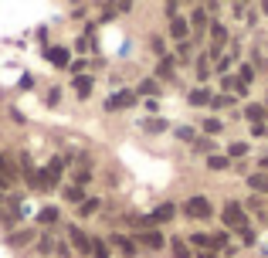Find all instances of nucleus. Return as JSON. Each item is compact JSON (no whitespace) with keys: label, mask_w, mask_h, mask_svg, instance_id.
Listing matches in <instances>:
<instances>
[{"label":"nucleus","mask_w":268,"mask_h":258,"mask_svg":"<svg viewBox=\"0 0 268 258\" xmlns=\"http://www.w3.org/2000/svg\"><path fill=\"white\" fill-rule=\"evenodd\" d=\"M184 211H187V217H201V221H207V217L214 214V207H210L207 197H190V200L184 204Z\"/></svg>","instance_id":"f257e3e1"},{"label":"nucleus","mask_w":268,"mask_h":258,"mask_svg":"<svg viewBox=\"0 0 268 258\" xmlns=\"http://www.w3.org/2000/svg\"><path fill=\"white\" fill-rule=\"evenodd\" d=\"M224 224H227V228H238V231H241V228H248L241 204H234V200H231V204H224Z\"/></svg>","instance_id":"f03ea898"},{"label":"nucleus","mask_w":268,"mask_h":258,"mask_svg":"<svg viewBox=\"0 0 268 258\" xmlns=\"http://www.w3.org/2000/svg\"><path fill=\"white\" fill-rule=\"evenodd\" d=\"M68 238H71V245H75L82 255H92V241H88V235H85L82 228H75V224H71V228H68Z\"/></svg>","instance_id":"7ed1b4c3"},{"label":"nucleus","mask_w":268,"mask_h":258,"mask_svg":"<svg viewBox=\"0 0 268 258\" xmlns=\"http://www.w3.org/2000/svg\"><path fill=\"white\" fill-rule=\"evenodd\" d=\"M126 106H136V92H119L116 99H109L105 102V109L112 112V109H126Z\"/></svg>","instance_id":"20e7f679"},{"label":"nucleus","mask_w":268,"mask_h":258,"mask_svg":"<svg viewBox=\"0 0 268 258\" xmlns=\"http://www.w3.org/2000/svg\"><path fill=\"white\" fill-rule=\"evenodd\" d=\"M210 38H214V48H210V55L217 58V55H221V48H224V41H227V31H224V24H214V27H210Z\"/></svg>","instance_id":"39448f33"},{"label":"nucleus","mask_w":268,"mask_h":258,"mask_svg":"<svg viewBox=\"0 0 268 258\" xmlns=\"http://www.w3.org/2000/svg\"><path fill=\"white\" fill-rule=\"evenodd\" d=\"M109 241H112V245H116V248L123 252V255H129V258L136 255V245L129 241V238H126V235H109Z\"/></svg>","instance_id":"423d86ee"},{"label":"nucleus","mask_w":268,"mask_h":258,"mask_svg":"<svg viewBox=\"0 0 268 258\" xmlns=\"http://www.w3.org/2000/svg\"><path fill=\"white\" fill-rule=\"evenodd\" d=\"M136 238H139L146 248H163V235H160V231H153V228H149V231H143V235H136Z\"/></svg>","instance_id":"0eeeda50"},{"label":"nucleus","mask_w":268,"mask_h":258,"mask_svg":"<svg viewBox=\"0 0 268 258\" xmlns=\"http://www.w3.org/2000/svg\"><path fill=\"white\" fill-rule=\"evenodd\" d=\"M173 217V204H160L153 214H149V224H160V221H170Z\"/></svg>","instance_id":"6e6552de"},{"label":"nucleus","mask_w":268,"mask_h":258,"mask_svg":"<svg viewBox=\"0 0 268 258\" xmlns=\"http://www.w3.org/2000/svg\"><path fill=\"white\" fill-rule=\"evenodd\" d=\"M170 34H173L177 41H187V21H184V17H173V21H170Z\"/></svg>","instance_id":"1a4fd4ad"},{"label":"nucleus","mask_w":268,"mask_h":258,"mask_svg":"<svg viewBox=\"0 0 268 258\" xmlns=\"http://www.w3.org/2000/svg\"><path fill=\"white\" fill-rule=\"evenodd\" d=\"M0 177H3L7 184H14V180H17V170L10 167V160H7L3 153H0Z\"/></svg>","instance_id":"9d476101"},{"label":"nucleus","mask_w":268,"mask_h":258,"mask_svg":"<svg viewBox=\"0 0 268 258\" xmlns=\"http://www.w3.org/2000/svg\"><path fill=\"white\" fill-rule=\"evenodd\" d=\"M248 184H251V191L268 194V173H251V177H248Z\"/></svg>","instance_id":"9b49d317"},{"label":"nucleus","mask_w":268,"mask_h":258,"mask_svg":"<svg viewBox=\"0 0 268 258\" xmlns=\"http://www.w3.org/2000/svg\"><path fill=\"white\" fill-rule=\"evenodd\" d=\"M190 245H194V248H201V252H210V235L194 231V235H190Z\"/></svg>","instance_id":"f8f14e48"},{"label":"nucleus","mask_w":268,"mask_h":258,"mask_svg":"<svg viewBox=\"0 0 268 258\" xmlns=\"http://www.w3.org/2000/svg\"><path fill=\"white\" fill-rule=\"evenodd\" d=\"M170 248H173V258H190V248H187V241H184V238H173V241H170Z\"/></svg>","instance_id":"ddd939ff"},{"label":"nucleus","mask_w":268,"mask_h":258,"mask_svg":"<svg viewBox=\"0 0 268 258\" xmlns=\"http://www.w3.org/2000/svg\"><path fill=\"white\" fill-rule=\"evenodd\" d=\"M251 78H255V68H251V64H241V68H238V85H245V88H248V82H251Z\"/></svg>","instance_id":"4468645a"},{"label":"nucleus","mask_w":268,"mask_h":258,"mask_svg":"<svg viewBox=\"0 0 268 258\" xmlns=\"http://www.w3.org/2000/svg\"><path fill=\"white\" fill-rule=\"evenodd\" d=\"M75 92H78V95H88V92H92V78L78 75V78H75Z\"/></svg>","instance_id":"2eb2a0df"},{"label":"nucleus","mask_w":268,"mask_h":258,"mask_svg":"<svg viewBox=\"0 0 268 258\" xmlns=\"http://www.w3.org/2000/svg\"><path fill=\"white\" fill-rule=\"evenodd\" d=\"M95 211H99V200H95V197L82 200V207H78V214H82V217H88V214H95Z\"/></svg>","instance_id":"dca6fc26"},{"label":"nucleus","mask_w":268,"mask_h":258,"mask_svg":"<svg viewBox=\"0 0 268 258\" xmlns=\"http://www.w3.org/2000/svg\"><path fill=\"white\" fill-rule=\"evenodd\" d=\"M27 241H34V231H14L10 235V245H27Z\"/></svg>","instance_id":"f3484780"},{"label":"nucleus","mask_w":268,"mask_h":258,"mask_svg":"<svg viewBox=\"0 0 268 258\" xmlns=\"http://www.w3.org/2000/svg\"><path fill=\"white\" fill-rule=\"evenodd\" d=\"M48 58L55 64H68V51L65 48H48Z\"/></svg>","instance_id":"a211bd4d"},{"label":"nucleus","mask_w":268,"mask_h":258,"mask_svg":"<svg viewBox=\"0 0 268 258\" xmlns=\"http://www.w3.org/2000/svg\"><path fill=\"white\" fill-rule=\"evenodd\" d=\"M92 258H109V248H105V241H102V238H95V241H92Z\"/></svg>","instance_id":"6ab92c4d"},{"label":"nucleus","mask_w":268,"mask_h":258,"mask_svg":"<svg viewBox=\"0 0 268 258\" xmlns=\"http://www.w3.org/2000/svg\"><path fill=\"white\" fill-rule=\"evenodd\" d=\"M156 75H160V78H170V75H173V58H163L160 68H156Z\"/></svg>","instance_id":"aec40b11"},{"label":"nucleus","mask_w":268,"mask_h":258,"mask_svg":"<svg viewBox=\"0 0 268 258\" xmlns=\"http://www.w3.org/2000/svg\"><path fill=\"white\" fill-rule=\"evenodd\" d=\"M204 102H210V95H207L204 88H194V92H190V106H204Z\"/></svg>","instance_id":"412c9836"},{"label":"nucleus","mask_w":268,"mask_h":258,"mask_svg":"<svg viewBox=\"0 0 268 258\" xmlns=\"http://www.w3.org/2000/svg\"><path fill=\"white\" fill-rule=\"evenodd\" d=\"M190 21H194V27H197V31H204V27H207V14H204L201 7L194 10V17H190Z\"/></svg>","instance_id":"4be33fe9"},{"label":"nucleus","mask_w":268,"mask_h":258,"mask_svg":"<svg viewBox=\"0 0 268 258\" xmlns=\"http://www.w3.org/2000/svg\"><path fill=\"white\" fill-rule=\"evenodd\" d=\"M51 221H58V207H44L41 211V224H51Z\"/></svg>","instance_id":"5701e85b"},{"label":"nucleus","mask_w":268,"mask_h":258,"mask_svg":"<svg viewBox=\"0 0 268 258\" xmlns=\"http://www.w3.org/2000/svg\"><path fill=\"white\" fill-rule=\"evenodd\" d=\"M227 245V231H217V235H210V248H224Z\"/></svg>","instance_id":"b1692460"},{"label":"nucleus","mask_w":268,"mask_h":258,"mask_svg":"<svg viewBox=\"0 0 268 258\" xmlns=\"http://www.w3.org/2000/svg\"><path fill=\"white\" fill-rule=\"evenodd\" d=\"M207 75H210V62H207V58H197V78H207Z\"/></svg>","instance_id":"393cba45"},{"label":"nucleus","mask_w":268,"mask_h":258,"mask_svg":"<svg viewBox=\"0 0 268 258\" xmlns=\"http://www.w3.org/2000/svg\"><path fill=\"white\" fill-rule=\"evenodd\" d=\"M146 129H149V132H163V129H166V119H149Z\"/></svg>","instance_id":"a878e982"},{"label":"nucleus","mask_w":268,"mask_h":258,"mask_svg":"<svg viewBox=\"0 0 268 258\" xmlns=\"http://www.w3.org/2000/svg\"><path fill=\"white\" fill-rule=\"evenodd\" d=\"M65 197L71 200V204H78V207H82V191H78V187H68V191H65Z\"/></svg>","instance_id":"bb28decb"},{"label":"nucleus","mask_w":268,"mask_h":258,"mask_svg":"<svg viewBox=\"0 0 268 258\" xmlns=\"http://www.w3.org/2000/svg\"><path fill=\"white\" fill-rule=\"evenodd\" d=\"M210 106H214V109H224V106H231V95H214Z\"/></svg>","instance_id":"cd10ccee"},{"label":"nucleus","mask_w":268,"mask_h":258,"mask_svg":"<svg viewBox=\"0 0 268 258\" xmlns=\"http://www.w3.org/2000/svg\"><path fill=\"white\" fill-rule=\"evenodd\" d=\"M227 153H231V156H245V153H248V143H231Z\"/></svg>","instance_id":"c85d7f7f"},{"label":"nucleus","mask_w":268,"mask_h":258,"mask_svg":"<svg viewBox=\"0 0 268 258\" xmlns=\"http://www.w3.org/2000/svg\"><path fill=\"white\" fill-rule=\"evenodd\" d=\"M207 163H210V170H224L227 167V156H210Z\"/></svg>","instance_id":"c756f323"},{"label":"nucleus","mask_w":268,"mask_h":258,"mask_svg":"<svg viewBox=\"0 0 268 258\" xmlns=\"http://www.w3.org/2000/svg\"><path fill=\"white\" fill-rule=\"evenodd\" d=\"M221 119H207V123H204V132H221Z\"/></svg>","instance_id":"7c9ffc66"},{"label":"nucleus","mask_w":268,"mask_h":258,"mask_svg":"<svg viewBox=\"0 0 268 258\" xmlns=\"http://www.w3.org/2000/svg\"><path fill=\"white\" fill-rule=\"evenodd\" d=\"M245 112H248V119H255V123H262V116H265V112H262V109H258V106H248V109H245Z\"/></svg>","instance_id":"2f4dec72"},{"label":"nucleus","mask_w":268,"mask_h":258,"mask_svg":"<svg viewBox=\"0 0 268 258\" xmlns=\"http://www.w3.org/2000/svg\"><path fill=\"white\" fill-rule=\"evenodd\" d=\"M88 180H92V173H88V170H75V184H78V187H82V184H88Z\"/></svg>","instance_id":"473e14b6"},{"label":"nucleus","mask_w":268,"mask_h":258,"mask_svg":"<svg viewBox=\"0 0 268 258\" xmlns=\"http://www.w3.org/2000/svg\"><path fill=\"white\" fill-rule=\"evenodd\" d=\"M238 235H241V238H245V245H255V231H251V228H241V231H238Z\"/></svg>","instance_id":"72a5a7b5"},{"label":"nucleus","mask_w":268,"mask_h":258,"mask_svg":"<svg viewBox=\"0 0 268 258\" xmlns=\"http://www.w3.org/2000/svg\"><path fill=\"white\" fill-rule=\"evenodd\" d=\"M139 92H149V95H153V92H156V82H143V85H139Z\"/></svg>","instance_id":"f704fd0d"},{"label":"nucleus","mask_w":268,"mask_h":258,"mask_svg":"<svg viewBox=\"0 0 268 258\" xmlns=\"http://www.w3.org/2000/svg\"><path fill=\"white\" fill-rule=\"evenodd\" d=\"M251 132H255V136H265V132H268V126H262V123H255V126H251Z\"/></svg>","instance_id":"c9c22d12"},{"label":"nucleus","mask_w":268,"mask_h":258,"mask_svg":"<svg viewBox=\"0 0 268 258\" xmlns=\"http://www.w3.org/2000/svg\"><path fill=\"white\" fill-rule=\"evenodd\" d=\"M197 258H217V255H214V252H201Z\"/></svg>","instance_id":"e433bc0d"},{"label":"nucleus","mask_w":268,"mask_h":258,"mask_svg":"<svg viewBox=\"0 0 268 258\" xmlns=\"http://www.w3.org/2000/svg\"><path fill=\"white\" fill-rule=\"evenodd\" d=\"M262 170H265V173H268V156H265V160H262Z\"/></svg>","instance_id":"4c0bfd02"}]
</instances>
